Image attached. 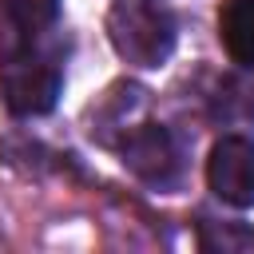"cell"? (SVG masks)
<instances>
[{"label":"cell","mask_w":254,"mask_h":254,"mask_svg":"<svg viewBox=\"0 0 254 254\" xmlns=\"http://www.w3.org/2000/svg\"><path fill=\"white\" fill-rule=\"evenodd\" d=\"M36 40L0 32V95L16 115H48L64 87L60 56Z\"/></svg>","instance_id":"1"},{"label":"cell","mask_w":254,"mask_h":254,"mask_svg":"<svg viewBox=\"0 0 254 254\" xmlns=\"http://www.w3.org/2000/svg\"><path fill=\"white\" fill-rule=\"evenodd\" d=\"M107 40L131 67H163L175 52V16L163 0H111Z\"/></svg>","instance_id":"2"},{"label":"cell","mask_w":254,"mask_h":254,"mask_svg":"<svg viewBox=\"0 0 254 254\" xmlns=\"http://www.w3.org/2000/svg\"><path fill=\"white\" fill-rule=\"evenodd\" d=\"M119 155H123V167L155 190H175L183 179V151L175 135L159 123L127 127V135L119 139Z\"/></svg>","instance_id":"3"},{"label":"cell","mask_w":254,"mask_h":254,"mask_svg":"<svg viewBox=\"0 0 254 254\" xmlns=\"http://www.w3.org/2000/svg\"><path fill=\"white\" fill-rule=\"evenodd\" d=\"M206 183L226 206L250 210L254 206V143L242 135L218 139L206 159Z\"/></svg>","instance_id":"4"},{"label":"cell","mask_w":254,"mask_h":254,"mask_svg":"<svg viewBox=\"0 0 254 254\" xmlns=\"http://www.w3.org/2000/svg\"><path fill=\"white\" fill-rule=\"evenodd\" d=\"M218 36L234 64L254 67V0H226L218 12Z\"/></svg>","instance_id":"5"},{"label":"cell","mask_w":254,"mask_h":254,"mask_svg":"<svg viewBox=\"0 0 254 254\" xmlns=\"http://www.w3.org/2000/svg\"><path fill=\"white\" fill-rule=\"evenodd\" d=\"M0 32H12V36H44L56 16H60V0H0Z\"/></svg>","instance_id":"6"}]
</instances>
